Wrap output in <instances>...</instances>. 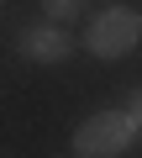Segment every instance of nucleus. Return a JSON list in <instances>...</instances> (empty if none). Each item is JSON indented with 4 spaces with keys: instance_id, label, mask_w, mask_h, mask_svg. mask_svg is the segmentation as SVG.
Returning <instances> with one entry per match:
<instances>
[{
    "instance_id": "f03ea898",
    "label": "nucleus",
    "mask_w": 142,
    "mask_h": 158,
    "mask_svg": "<svg viewBox=\"0 0 142 158\" xmlns=\"http://www.w3.org/2000/svg\"><path fill=\"white\" fill-rule=\"evenodd\" d=\"M132 142H137V121L126 111H100V116L74 127V153L79 158H116Z\"/></svg>"
},
{
    "instance_id": "39448f33",
    "label": "nucleus",
    "mask_w": 142,
    "mask_h": 158,
    "mask_svg": "<svg viewBox=\"0 0 142 158\" xmlns=\"http://www.w3.org/2000/svg\"><path fill=\"white\" fill-rule=\"evenodd\" d=\"M126 116L137 121V132H142V90H132V100H126Z\"/></svg>"
},
{
    "instance_id": "7ed1b4c3",
    "label": "nucleus",
    "mask_w": 142,
    "mask_h": 158,
    "mask_svg": "<svg viewBox=\"0 0 142 158\" xmlns=\"http://www.w3.org/2000/svg\"><path fill=\"white\" fill-rule=\"evenodd\" d=\"M16 48H21L32 63H63L68 53H74V37H68L58 21H47V27H26V32L16 37Z\"/></svg>"
},
{
    "instance_id": "f257e3e1",
    "label": "nucleus",
    "mask_w": 142,
    "mask_h": 158,
    "mask_svg": "<svg viewBox=\"0 0 142 158\" xmlns=\"http://www.w3.org/2000/svg\"><path fill=\"white\" fill-rule=\"evenodd\" d=\"M137 42H142V16L132 6H111L84 27V53L95 58H126Z\"/></svg>"
},
{
    "instance_id": "20e7f679",
    "label": "nucleus",
    "mask_w": 142,
    "mask_h": 158,
    "mask_svg": "<svg viewBox=\"0 0 142 158\" xmlns=\"http://www.w3.org/2000/svg\"><path fill=\"white\" fill-rule=\"evenodd\" d=\"M42 16L47 21H79L84 16V0H42Z\"/></svg>"
}]
</instances>
